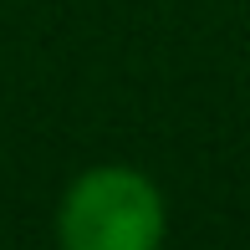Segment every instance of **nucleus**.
<instances>
[{
    "instance_id": "obj_1",
    "label": "nucleus",
    "mask_w": 250,
    "mask_h": 250,
    "mask_svg": "<svg viewBox=\"0 0 250 250\" xmlns=\"http://www.w3.org/2000/svg\"><path fill=\"white\" fill-rule=\"evenodd\" d=\"M164 199L133 168H92L62 204V250H158Z\"/></svg>"
}]
</instances>
